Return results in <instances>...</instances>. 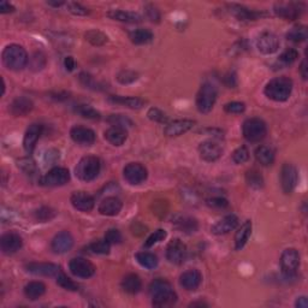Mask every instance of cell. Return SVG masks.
Masks as SVG:
<instances>
[{
    "mask_svg": "<svg viewBox=\"0 0 308 308\" xmlns=\"http://www.w3.org/2000/svg\"><path fill=\"white\" fill-rule=\"evenodd\" d=\"M255 159L262 166H270L275 162V152L267 146H259L255 149Z\"/></svg>",
    "mask_w": 308,
    "mask_h": 308,
    "instance_id": "obj_33",
    "label": "cell"
},
{
    "mask_svg": "<svg viewBox=\"0 0 308 308\" xmlns=\"http://www.w3.org/2000/svg\"><path fill=\"white\" fill-rule=\"evenodd\" d=\"M108 18L125 23H139L142 21V17L138 12L124 11V10H111L106 13Z\"/></svg>",
    "mask_w": 308,
    "mask_h": 308,
    "instance_id": "obj_27",
    "label": "cell"
},
{
    "mask_svg": "<svg viewBox=\"0 0 308 308\" xmlns=\"http://www.w3.org/2000/svg\"><path fill=\"white\" fill-rule=\"evenodd\" d=\"M199 153L202 160L205 162L212 163L218 160L223 154V148L219 146L218 142L213 141V140H207L200 143L199 146Z\"/></svg>",
    "mask_w": 308,
    "mask_h": 308,
    "instance_id": "obj_15",
    "label": "cell"
},
{
    "mask_svg": "<svg viewBox=\"0 0 308 308\" xmlns=\"http://www.w3.org/2000/svg\"><path fill=\"white\" fill-rule=\"evenodd\" d=\"M187 257V247L181 240L175 239L166 248V259L171 264L181 265Z\"/></svg>",
    "mask_w": 308,
    "mask_h": 308,
    "instance_id": "obj_14",
    "label": "cell"
},
{
    "mask_svg": "<svg viewBox=\"0 0 308 308\" xmlns=\"http://www.w3.org/2000/svg\"><path fill=\"white\" fill-rule=\"evenodd\" d=\"M308 36L307 28L304 26H296L292 28L286 34V38L293 43H302Z\"/></svg>",
    "mask_w": 308,
    "mask_h": 308,
    "instance_id": "obj_37",
    "label": "cell"
},
{
    "mask_svg": "<svg viewBox=\"0 0 308 308\" xmlns=\"http://www.w3.org/2000/svg\"><path fill=\"white\" fill-rule=\"evenodd\" d=\"M46 293V285L43 282H30L24 286V295L31 301L37 300Z\"/></svg>",
    "mask_w": 308,
    "mask_h": 308,
    "instance_id": "obj_34",
    "label": "cell"
},
{
    "mask_svg": "<svg viewBox=\"0 0 308 308\" xmlns=\"http://www.w3.org/2000/svg\"><path fill=\"white\" fill-rule=\"evenodd\" d=\"M47 4H48V5H51V6H54V8H59V6L64 5L65 3H63V2H58V3H52V2H48Z\"/></svg>",
    "mask_w": 308,
    "mask_h": 308,
    "instance_id": "obj_63",
    "label": "cell"
},
{
    "mask_svg": "<svg viewBox=\"0 0 308 308\" xmlns=\"http://www.w3.org/2000/svg\"><path fill=\"white\" fill-rule=\"evenodd\" d=\"M34 104L29 98L27 97H18L16 99H13V101L10 104L9 111L11 112L13 116L16 117H22V116H26L29 113V112L33 110Z\"/></svg>",
    "mask_w": 308,
    "mask_h": 308,
    "instance_id": "obj_26",
    "label": "cell"
},
{
    "mask_svg": "<svg viewBox=\"0 0 308 308\" xmlns=\"http://www.w3.org/2000/svg\"><path fill=\"white\" fill-rule=\"evenodd\" d=\"M295 307L297 308H307L308 307V301L306 296H300L297 297L296 302H295Z\"/></svg>",
    "mask_w": 308,
    "mask_h": 308,
    "instance_id": "obj_61",
    "label": "cell"
},
{
    "mask_svg": "<svg viewBox=\"0 0 308 308\" xmlns=\"http://www.w3.org/2000/svg\"><path fill=\"white\" fill-rule=\"evenodd\" d=\"M101 170V163L99 158L94 156H87L80 160L77 164L75 172L76 176L83 182H90L98 177Z\"/></svg>",
    "mask_w": 308,
    "mask_h": 308,
    "instance_id": "obj_4",
    "label": "cell"
},
{
    "mask_svg": "<svg viewBox=\"0 0 308 308\" xmlns=\"http://www.w3.org/2000/svg\"><path fill=\"white\" fill-rule=\"evenodd\" d=\"M135 258L139 264L145 268L153 270L158 266V258L150 252H140V253L135 255Z\"/></svg>",
    "mask_w": 308,
    "mask_h": 308,
    "instance_id": "obj_36",
    "label": "cell"
},
{
    "mask_svg": "<svg viewBox=\"0 0 308 308\" xmlns=\"http://www.w3.org/2000/svg\"><path fill=\"white\" fill-rule=\"evenodd\" d=\"M27 271L35 276L43 277H57L61 274V267L52 262H30L26 266Z\"/></svg>",
    "mask_w": 308,
    "mask_h": 308,
    "instance_id": "obj_12",
    "label": "cell"
},
{
    "mask_svg": "<svg viewBox=\"0 0 308 308\" xmlns=\"http://www.w3.org/2000/svg\"><path fill=\"white\" fill-rule=\"evenodd\" d=\"M259 52L264 54H272L278 51L279 48V38L277 35L272 31H262L257 37L255 41Z\"/></svg>",
    "mask_w": 308,
    "mask_h": 308,
    "instance_id": "obj_9",
    "label": "cell"
},
{
    "mask_svg": "<svg viewBox=\"0 0 308 308\" xmlns=\"http://www.w3.org/2000/svg\"><path fill=\"white\" fill-rule=\"evenodd\" d=\"M229 10L230 12L240 21H255L259 16H261V13L253 11V10H249L239 4L229 5Z\"/></svg>",
    "mask_w": 308,
    "mask_h": 308,
    "instance_id": "obj_31",
    "label": "cell"
},
{
    "mask_svg": "<svg viewBox=\"0 0 308 308\" xmlns=\"http://www.w3.org/2000/svg\"><path fill=\"white\" fill-rule=\"evenodd\" d=\"M154 307L172 306L177 301V294L174 292L172 285L165 279H156L148 288Z\"/></svg>",
    "mask_w": 308,
    "mask_h": 308,
    "instance_id": "obj_1",
    "label": "cell"
},
{
    "mask_svg": "<svg viewBox=\"0 0 308 308\" xmlns=\"http://www.w3.org/2000/svg\"><path fill=\"white\" fill-rule=\"evenodd\" d=\"M293 90V81L286 76H279L271 80L265 86L264 93L268 99L282 103L289 99Z\"/></svg>",
    "mask_w": 308,
    "mask_h": 308,
    "instance_id": "obj_2",
    "label": "cell"
},
{
    "mask_svg": "<svg viewBox=\"0 0 308 308\" xmlns=\"http://www.w3.org/2000/svg\"><path fill=\"white\" fill-rule=\"evenodd\" d=\"M85 37L88 43L94 45V46H103V45L107 43L106 35H105L103 31L97 30V29H92V30L87 31V33L85 34Z\"/></svg>",
    "mask_w": 308,
    "mask_h": 308,
    "instance_id": "obj_38",
    "label": "cell"
},
{
    "mask_svg": "<svg viewBox=\"0 0 308 308\" xmlns=\"http://www.w3.org/2000/svg\"><path fill=\"white\" fill-rule=\"evenodd\" d=\"M76 112L80 116H82L83 118H87V120H100V113L98 112L95 108H93L89 105H79L76 107Z\"/></svg>",
    "mask_w": 308,
    "mask_h": 308,
    "instance_id": "obj_41",
    "label": "cell"
},
{
    "mask_svg": "<svg viewBox=\"0 0 308 308\" xmlns=\"http://www.w3.org/2000/svg\"><path fill=\"white\" fill-rule=\"evenodd\" d=\"M297 58H299V52H297L295 48H288V50H285L281 55H279L278 63H281L282 65L286 66L293 64Z\"/></svg>",
    "mask_w": 308,
    "mask_h": 308,
    "instance_id": "obj_44",
    "label": "cell"
},
{
    "mask_svg": "<svg viewBox=\"0 0 308 308\" xmlns=\"http://www.w3.org/2000/svg\"><path fill=\"white\" fill-rule=\"evenodd\" d=\"M299 182V172L293 164H284L281 171V184L285 194H290L296 188Z\"/></svg>",
    "mask_w": 308,
    "mask_h": 308,
    "instance_id": "obj_10",
    "label": "cell"
},
{
    "mask_svg": "<svg viewBox=\"0 0 308 308\" xmlns=\"http://www.w3.org/2000/svg\"><path fill=\"white\" fill-rule=\"evenodd\" d=\"M139 79L138 72L131 71V70H122L121 72H118L117 80L118 82H121L122 85H129V83L135 82Z\"/></svg>",
    "mask_w": 308,
    "mask_h": 308,
    "instance_id": "obj_49",
    "label": "cell"
},
{
    "mask_svg": "<svg viewBox=\"0 0 308 308\" xmlns=\"http://www.w3.org/2000/svg\"><path fill=\"white\" fill-rule=\"evenodd\" d=\"M122 207H123V204H122L120 199L116 197H108L100 202L98 211L103 216L113 217L121 212Z\"/></svg>",
    "mask_w": 308,
    "mask_h": 308,
    "instance_id": "obj_25",
    "label": "cell"
},
{
    "mask_svg": "<svg viewBox=\"0 0 308 308\" xmlns=\"http://www.w3.org/2000/svg\"><path fill=\"white\" fill-rule=\"evenodd\" d=\"M246 177H247L248 184H249L251 187H253V188H261L262 187L264 180H262L261 175L259 174L258 171H255V170L248 171Z\"/></svg>",
    "mask_w": 308,
    "mask_h": 308,
    "instance_id": "obj_51",
    "label": "cell"
},
{
    "mask_svg": "<svg viewBox=\"0 0 308 308\" xmlns=\"http://www.w3.org/2000/svg\"><path fill=\"white\" fill-rule=\"evenodd\" d=\"M70 136L72 141L79 143V145L90 146L95 142V132L92 129L82 127V125H76L70 130Z\"/></svg>",
    "mask_w": 308,
    "mask_h": 308,
    "instance_id": "obj_17",
    "label": "cell"
},
{
    "mask_svg": "<svg viewBox=\"0 0 308 308\" xmlns=\"http://www.w3.org/2000/svg\"><path fill=\"white\" fill-rule=\"evenodd\" d=\"M300 72H301V76H302L303 80H307V76H308V72H307V62L306 59L301 63L300 65Z\"/></svg>",
    "mask_w": 308,
    "mask_h": 308,
    "instance_id": "obj_62",
    "label": "cell"
},
{
    "mask_svg": "<svg viewBox=\"0 0 308 308\" xmlns=\"http://www.w3.org/2000/svg\"><path fill=\"white\" fill-rule=\"evenodd\" d=\"M300 266V253L295 248H286L281 255V268L286 277L296 275Z\"/></svg>",
    "mask_w": 308,
    "mask_h": 308,
    "instance_id": "obj_8",
    "label": "cell"
},
{
    "mask_svg": "<svg viewBox=\"0 0 308 308\" xmlns=\"http://www.w3.org/2000/svg\"><path fill=\"white\" fill-rule=\"evenodd\" d=\"M110 247H111V244L108 242H106V241H105V239H104V240L94 241L93 243L89 244L88 248H89V251L94 254L105 255V254L110 253Z\"/></svg>",
    "mask_w": 308,
    "mask_h": 308,
    "instance_id": "obj_42",
    "label": "cell"
},
{
    "mask_svg": "<svg viewBox=\"0 0 308 308\" xmlns=\"http://www.w3.org/2000/svg\"><path fill=\"white\" fill-rule=\"evenodd\" d=\"M108 100H110L112 104L123 105V106L132 108V110H140V108H142L146 104L142 99H140V98H135V97L111 95V97H108Z\"/></svg>",
    "mask_w": 308,
    "mask_h": 308,
    "instance_id": "obj_29",
    "label": "cell"
},
{
    "mask_svg": "<svg viewBox=\"0 0 308 308\" xmlns=\"http://www.w3.org/2000/svg\"><path fill=\"white\" fill-rule=\"evenodd\" d=\"M105 241L110 244H118L122 242V234L117 229H110L105 234Z\"/></svg>",
    "mask_w": 308,
    "mask_h": 308,
    "instance_id": "obj_55",
    "label": "cell"
},
{
    "mask_svg": "<svg viewBox=\"0 0 308 308\" xmlns=\"http://www.w3.org/2000/svg\"><path fill=\"white\" fill-rule=\"evenodd\" d=\"M18 167L24 174L34 176L37 172V166L31 158H22L18 160Z\"/></svg>",
    "mask_w": 308,
    "mask_h": 308,
    "instance_id": "obj_43",
    "label": "cell"
},
{
    "mask_svg": "<svg viewBox=\"0 0 308 308\" xmlns=\"http://www.w3.org/2000/svg\"><path fill=\"white\" fill-rule=\"evenodd\" d=\"M69 268L73 276L79 278H89L95 274V266L85 258H73L69 264Z\"/></svg>",
    "mask_w": 308,
    "mask_h": 308,
    "instance_id": "obj_11",
    "label": "cell"
},
{
    "mask_svg": "<svg viewBox=\"0 0 308 308\" xmlns=\"http://www.w3.org/2000/svg\"><path fill=\"white\" fill-rule=\"evenodd\" d=\"M73 246V237L69 231H61L53 237L51 243V248L54 253L64 254L71 249Z\"/></svg>",
    "mask_w": 308,
    "mask_h": 308,
    "instance_id": "obj_16",
    "label": "cell"
},
{
    "mask_svg": "<svg viewBox=\"0 0 308 308\" xmlns=\"http://www.w3.org/2000/svg\"><path fill=\"white\" fill-rule=\"evenodd\" d=\"M129 36H130L131 43L135 45H146L153 40V33L149 29H145V28L132 30L129 34Z\"/></svg>",
    "mask_w": 308,
    "mask_h": 308,
    "instance_id": "obj_35",
    "label": "cell"
},
{
    "mask_svg": "<svg viewBox=\"0 0 308 308\" xmlns=\"http://www.w3.org/2000/svg\"><path fill=\"white\" fill-rule=\"evenodd\" d=\"M64 66H65V69L68 70V71H72V70L75 69V66H76L75 59H73L71 55H68V57H65Z\"/></svg>",
    "mask_w": 308,
    "mask_h": 308,
    "instance_id": "obj_60",
    "label": "cell"
},
{
    "mask_svg": "<svg viewBox=\"0 0 308 308\" xmlns=\"http://www.w3.org/2000/svg\"><path fill=\"white\" fill-rule=\"evenodd\" d=\"M146 13H147V17H148V18L152 21V22H156V23L159 22L160 13H159L158 9H157L156 6L146 5Z\"/></svg>",
    "mask_w": 308,
    "mask_h": 308,
    "instance_id": "obj_57",
    "label": "cell"
},
{
    "mask_svg": "<svg viewBox=\"0 0 308 308\" xmlns=\"http://www.w3.org/2000/svg\"><path fill=\"white\" fill-rule=\"evenodd\" d=\"M147 116H148V118L150 121L157 122V123H167V121H169V117H167V116L164 113L162 110H159V108H157V107L149 108Z\"/></svg>",
    "mask_w": 308,
    "mask_h": 308,
    "instance_id": "obj_50",
    "label": "cell"
},
{
    "mask_svg": "<svg viewBox=\"0 0 308 308\" xmlns=\"http://www.w3.org/2000/svg\"><path fill=\"white\" fill-rule=\"evenodd\" d=\"M252 234V222L251 220H246L242 225L240 226V229L236 231L235 235V248L236 251H241L246 246V243L249 240Z\"/></svg>",
    "mask_w": 308,
    "mask_h": 308,
    "instance_id": "obj_30",
    "label": "cell"
},
{
    "mask_svg": "<svg viewBox=\"0 0 308 308\" xmlns=\"http://www.w3.org/2000/svg\"><path fill=\"white\" fill-rule=\"evenodd\" d=\"M34 216H35V218H36V220H38V222L45 223V222H48V220L54 218L55 211L51 207H41V208H38L37 211H35Z\"/></svg>",
    "mask_w": 308,
    "mask_h": 308,
    "instance_id": "obj_46",
    "label": "cell"
},
{
    "mask_svg": "<svg viewBox=\"0 0 308 308\" xmlns=\"http://www.w3.org/2000/svg\"><path fill=\"white\" fill-rule=\"evenodd\" d=\"M107 122L113 125V127L123 128V129L131 128L132 125H134L130 118H128L127 116H123V114H111L110 117L107 118Z\"/></svg>",
    "mask_w": 308,
    "mask_h": 308,
    "instance_id": "obj_40",
    "label": "cell"
},
{
    "mask_svg": "<svg viewBox=\"0 0 308 308\" xmlns=\"http://www.w3.org/2000/svg\"><path fill=\"white\" fill-rule=\"evenodd\" d=\"M79 80H80V82H81L82 85L86 87V88L93 89V90H101V89H103V88H101L100 83L97 82L95 80H94L93 77L89 75V73L81 72V73H80V76H79Z\"/></svg>",
    "mask_w": 308,
    "mask_h": 308,
    "instance_id": "obj_45",
    "label": "cell"
},
{
    "mask_svg": "<svg viewBox=\"0 0 308 308\" xmlns=\"http://www.w3.org/2000/svg\"><path fill=\"white\" fill-rule=\"evenodd\" d=\"M66 8H68V11L71 12L72 15H76V16H86L88 15L89 11L87 10L85 6H82L81 4H79V3H72V2H69L66 3Z\"/></svg>",
    "mask_w": 308,
    "mask_h": 308,
    "instance_id": "obj_53",
    "label": "cell"
},
{
    "mask_svg": "<svg viewBox=\"0 0 308 308\" xmlns=\"http://www.w3.org/2000/svg\"><path fill=\"white\" fill-rule=\"evenodd\" d=\"M206 204L212 208H225L227 207V205H229V202H227L226 199L218 197V198L207 199V200H206Z\"/></svg>",
    "mask_w": 308,
    "mask_h": 308,
    "instance_id": "obj_56",
    "label": "cell"
},
{
    "mask_svg": "<svg viewBox=\"0 0 308 308\" xmlns=\"http://www.w3.org/2000/svg\"><path fill=\"white\" fill-rule=\"evenodd\" d=\"M175 224H176L178 229L184 231V233H194L198 229L197 220L188 218V217H180V218L175 220Z\"/></svg>",
    "mask_w": 308,
    "mask_h": 308,
    "instance_id": "obj_39",
    "label": "cell"
},
{
    "mask_svg": "<svg viewBox=\"0 0 308 308\" xmlns=\"http://www.w3.org/2000/svg\"><path fill=\"white\" fill-rule=\"evenodd\" d=\"M302 9H301V4L297 3H279V4L275 5V13L281 18L294 21L297 17H300Z\"/></svg>",
    "mask_w": 308,
    "mask_h": 308,
    "instance_id": "obj_20",
    "label": "cell"
},
{
    "mask_svg": "<svg viewBox=\"0 0 308 308\" xmlns=\"http://www.w3.org/2000/svg\"><path fill=\"white\" fill-rule=\"evenodd\" d=\"M55 278H57V284L59 286H62L63 289L69 290V292H76V290L79 289V286H77L76 283L71 281V279H70L66 275L63 274V272H61V274H59Z\"/></svg>",
    "mask_w": 308,
    "mask_h": 308,
    "instance_id": "obj_48",
    "label": "cell"
},
{
    "mask_svg": "<svg viewBox=\"0 0 308 308\" xmlns=\"http://www.w3.org/2000/svg\"><path fill=\"white\" fill-rule=\"evenodd\" d=\"M2 58L6 68L13 70V71L22 70L28 63L27 51L22 46L16 44L6 46L3 51Z\"/></svg>",
    "mask_w": 308,
    "mask_h": 308,
    "instance_id": "obj_3",
    "label": "cell"
},
{
    "mask_svg": "<svg viewBox=\"0 0 308 308\" xmlns=\"http://www.w3.org/2000/svg\"><path fill=\"white\" fill-rule=\"evenodd\" d=\"M70 181V172L65 167H53L40 178V184L44 187H61Z\"/></svg>",
    "mask_w": 308,
    "mask_h": 308,
    "instance_id": "obj_7",
    "label": "cell"
},
{
    "mask_svg": "<svg viewBox=\"0 0 308 308\" xmlns=\"http://www.w3.org/2000/svg\"><path fill=\"white\" fill-rule=\"evenodd\" d=\"M70 201H71V205L73 206V207L81 212L92 211V209L94 208V205H95V200H94V198L86 191L72 192L71 198H70Z\"/></svg>",
    "mask_w": 308,
    "mask_h": 308,
    "instance_id": "obj_18",
    "label": "cell"
},
{
    "mask_svg": "<svg viewBox=\"0 0 308 308\" xmlns=\"http://www.w3.org/2000/svg\"><path fill=\"white\" fill-rule=\"evenodd\" d=\"M249 159V152L246 146H241L233 153V160L236 164H244Z\"/></svg>",
    "mask_w": 308,
    "mask_h": 308,
    "instance_id": "obj_52",
    "label": "cell"
},
{
    "mask_svg": "<svg viewBox=\"0 0 308 308\" xmlns=\"http://www.w3.org/2000/svg\"><path fill=\"white\" fill-rule=\"evenodd\" d=\"M197 306H207V304L204 303V302H194L190 304V307H197Z\"/></svg>",
    "mask_w": 308,
    "mask_h": 308,
    "instance_id": "obj_64",
    "label": "cell"
},
{
    "mask_svg": "<svg viewBox=\"0 0 308 308\" xmlns=\"http://www.w3.org/2000/svg\"><path fill=\"white\" fill-rule=\"evenodd\" d=\"M202 282V276L200 271L198 270H188L183 272L180 277V284L183 286L185 290L189 292H194L200 286Z\"/></svg>",
    "mask_w": 308,
    "mask_h": 308,
    "instance_id": "obj_23",
    "label": "cell"
},
{
    "mask_svg": "<svg viewBox=\"0 0 308 308\" xmlns=\"http://www.w3.org/2000/svg\"><path fill=\"white\" fill-rule=\"evenodd\" d=\"M23 241L18 234L8 233L4 234L0 239V248L4 254H13L22 248Z\"/></svg>",
    "mask_w": 308,
    "mask_h": 308,
    "instance_id": "obj_19",
    "label": "cell"
},
{
    "mask_svg": "<svg viewBox=\"0 0 308 308\" xmlns=\"http://www.w3.org/2000/svg\"><path fill=\"white\" fill-rule=\"evenodd\" d=\"M244 139L249 142H259L267 134V127L260 118H249L242 125Z\"/></svg>",
    "mask_w": 308,
    "mask_h": 308,
    "instance_id": "obj_5",
    "label": "cell"
},
{
    "mask_svg": "<svg viewBox=\"0 0 308 308\" xmlns=\"http://www.w3.org/2000/svg\"><path fill=\"white\" fill-rule=\"evenodd\" d=\"M123 176L130 184H141L147 180V169L140 163H129L124 167Z\"/></svg>",
    "mask_w": 308,
    "mask_h": 308,
    "instance_id": "obj_13",
    "label": "cell"
},
{
    "mask_svg": "<svg viewBox=\"0 0 308 308\" xmlns=\"http://www.w3.org/2000/svg\"><path fill=\"white\" fill-rule=\"evenodd\" d=\"M194 125L195 122L191 120H177L167 124L164 132H165L166 136H170V138H176V136H181L185 134V132H188L190 129H192Z\"/></svg>",
    "mask_w": 308,
    "mask_h": 308,
    "instance_id": "obj_22",
    "label": "cell"
},
{
    "mask_svg": "<svg viewBox=\"0 0 308 308\" xmlns=\"http://www.w3.org/2000/svg\"><path fill=\"white\" fill-rule=\"evenodd\" d=\"M166 235H167L166 231L163 230V229H158L157 231H154L152 235H150L148 239L146 240V242H145V244H143V247L149 248V247L154 246V244L162 242V241H164L166 239Z\"/></svg>",
    "mask_w": 308,
    "mask_h": 308,
    "instance_id": "obj_47",
    "label": "cell"
},
{
    "mask_svg": "<svg viewBox=\"0 0 308 308\" xmlns=\"http://www.w3.org/2000/svg\"><path fill=\"white\" fill-rule=\"evenodd\" d=\"M15 11V8L8 2H0V13H10Z\"/></svg>",
    "mask_w": 308,
    "mask_h": 308,
    "instance_id": "obj_58",
    "label": "cell"
},
{
    "mask_svg": "<svg viewBox=\"0 0 308 308\" xmlns=\"http://www.w3.org/2000/svg\"><path fill=\"white\" fill-rule=\"evenodd\" d=\"M43 131H44V125L41 124H31L30 127L27 129L26 134H24V138H23V147L27 153L29 154L33 153L35 146H36L37 140L40 139L41 135H43Z\"/></svg>",
    "mask_w": 308,
    "mask_h": 308,
    "instance_id": "obj_21",
    "label": "cell"
},
{
    "mask_svg": "<svg viewBox=\"0 0 308 308\" xmlns=\"http://www.w3.org/2000/svg\"><path fill=\"white\" fill-rule=\"evenodd\" d=\"M237 225H239V218L235 215H229L218 220L212 226L211 231L215 235H225V234H229L230 231L236 229Z\"/></svg>",
    "mask_w": 308,
    "mask_h": 308,
    "instance_id": "obj_24",
    "label": "cell"
},
{
    "mask_svg": "<svg viewBox=\"0 0 308 308\" xmlns=\"http://www.w3.org/2000/svg\"><path fill=\"white\" fill-rule=\"evenodd\" d=\"M122 289L128 294H138L142 288V282L138 275L129 274L122 279Z\"/></svg>",
    "mask_w": 308,
    "mask_h": 308,
    "instance_id": "obj_32",
    "label": "cell"
},
{
    "mask_svg": "<svg viewBox=\"0 0 308 308\" xmlns=\"http://www.w3.org/2000/svg\"><path fill=\"white\" fill-rule=\"evenodd\" d=\"M217 101V89L211 83H204L197 95V107L201 113H208Z\"/></svg>",
    "mask_w": 308,
    "mask_h": 308,
    "instance_id": "obj_6",
    "label": "cell"
},
{
    "mask_svg": "<svg viewBox=\"0 0 308 308\" xmlns=\"http://www.w3.org/2000/svg\"><path fill=\"white\" fill-rule=\"evenodd\" d=\"M224 83L230 88H234L236 86V77L234 73H227V75L224 77Z\"/></svg>",
    "mask_w": 308,
    "mask_h": 308,
    "instance_id": "obj_59",
    "label": "cell"
},
{
    "mask_svg": "<svg viewBox=\"0 0 308 308\" xmlns=\"http://www.w3.org/2000/svg\"><path fill=\"white\" fill-rule=\"evenodd\" d=\"M224 110L227 113H242L246 110V105L244 103H240V101H231V103L225 104V106H224Z\"/></svg>",
    "mask_w": 308,
    "mask_h": 308,
    "instance_id": "obj_54",
    "label": "cell"
},
{
    "mask_svg": "<svg viewBox=\"0 0 308 308\" xmlns=\"http://www.w3.org/2000/svg\"><path fill=\"white\" fill-rule=\"evenodd\" d=\"M105 139L107 140L111 145L113 146H122L125 142V140L128 139V131L127 129L118 128V127H111L104 132Z\"/></svg>",
    "mask_w": 308,
    "mask_h": 308,
    "instance_id": "obj_28",
    "label": "cell"
}]
</instances>
